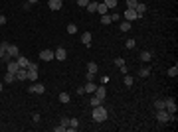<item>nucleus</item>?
<instances>
[{
	"mask_svg": "<svg viewBox=\"0 0 178 132\" xmlns=\"http://www.w3.org/2000/svg\"><path fill=\"white\" fill-rule=\"evenodd\" d=\"M107 116H109V111H107L103 105L93 106V120H95V122H105Z\"/></svg>",
	"mask_w": 178,
	"mask_h": 132,
	"instance_id": "nucleus-1",
	"label": "nucleus"
},
{
	"mask_svg": "<svg viewBox=\"0 0 178 132\" xmlns=\"http://www.w3.org/2000/svg\"><path fill=\"white\" fill-rule=\"evenodd\" d=\"M156 120L158 122H170V120H176V116L174 114H170V112H166L164 108H160V111H156Z\"/></svg>",
	"mask_w": 178,
	"mask_h": 132,
	"instance_id": "nucleus-2",
	"label": "nucleus"
},
{
	"mask_svg": "<svg viewBox=\"0 0 178 132\" xmlns=\"http://www.w3.org/2000/svg\"><path fill=\"white\" fill-rule=\"evenodd\" d=\"M164 111H166V112H170V114H174V112L178 111V108H176V103H174V99H172V97L164 99Z\"/></svg>",
	"mask_w": 178,
	"mask_h": 132,
	"instance_id": "nucleus-3",
	"label": "nucleus"
},
{
	"mask_svg": "<svg viewBox=\"0 0 178 132\" xmlns=\"http://www.w3.org/2000/svg\"><path fill=\"white\" fill-rule=\"evenodd\" d=\"M44 91H46V87L42 85V83H32V87L28 89V93H30V95H42Z\"/></svg>",
	"mask_w": 178,
	"mask_h": 132,
	"instance_id": "nucleus-4",
	"label": "nucleus"
},
{
	"mask_svg": "<svg viewBox=\"0 0 178 132\" xmlns=\"http://www.w3.org/2000/svg\"><path fill=\"white\" fill-rule=\"evenodd\" d=\"M6 53L12 57V59H16L20 55V49H18V46H14V44H8V47H6Z\"/></svg>",
	"mask_w": 178,
	"mask_h": 132,
	"instance_id": "nucleus-5",
	"label": "nucleus"
},
{
	"mask_svg": "<svg viewBox=\"0 0 178 132\" xmlns=\"http://www.w3.org/2000/svg\"><path fill=\"white\" fill-rule=\"evenodd\" d=\"M40 59L42 61H52V59H55V57H53L52 49H42V51H40Z\"/></svg>",
	"mask_w": 178,
	"mask_h": 132,
	"instance_id": "nucleus-6",
	"label": "nucleus"
},
{
	"mask_svg": "<svg viewBox=\"0 0 178 132\" xmlns=\"http://www.w3.org/2000/svg\"><path fill=\"white\" fill-rule=\"evenodd\" d=\"M53 57H55L58 61H63V59L67 57V51H66V47H58V49L53 51Z\"/></svg>",
	"mask_w": 178,
	"mask_h": 132,
	"instance_id": "nucleus-7",
	"label": "nucleus"
},
{
	"mask_svg": "<svg viewBox=\"0 0 178 132\" xmlns=\"http://www.w3.org/2000/svg\"><path fill=\"white\" fill-rule=\"evenodd\" d=\"M123 18H125L127 22H133V20H137L138 16H137V12H135L133 8H127V10H125V14H123Z\"/></svg>",
	"mask_w": 178,
	"mask_h": 132,
	"instance_id": "nucleus-8",
	"label": "nucleus"
},
{
	"mask_svg": "<svg viewBox=\"0 0 178 132\" xmlns=\"http://www.w3.org/2000/svg\"><path fill=\"white\" fill-rule=\"evenodd\" d=\"M61 0H48V6H50V10H53V12H58V10H61Z\"/></svg>",
	"mask_w": 178,
	"mask_h": 132,
	"instance_id": "nucleus-9",
	"label": "nucleus"
},
{
	"mask_svg": "<svg viewBox=\"0 0 178 132\" xmlns=\"http://www.w3.org/2000/svg\"><path fill=\"white\" fill-rule=\"evenodd\" d=\"M95 97H99L101 101H105V97H107V89H105V85H101V87H97V89H95Z\"/></svg>",
	"mask_w": 178,
	"mask_h": 132,
	"instance_id": "nucleus-10",
	"label": "nucleus"
},
{
	"mask_svg": "<svg viewBox=\"0 0 178 132\" xmlns=\"http://www.w3.org/2000/svg\"><path fill=\"white\" fill-rule=\"evenodd\" d=\"M81 44H83V46H91V32H83L81 34Z\"/></svg>",
	"mask_w": 178,
	"mask_h": 132,
	"instance_id": "nucleus-11",
	"label": "nucleus"
},
{
	"mask_svg": "<svg viewBox=\"0 0 178 132\" xmlns=\"http://www.w3.org/2000/svg\"><path fill=\"white\" fill-rule=\"evenodd\" d=\"M16 61H18V65L22 67V69H28V65H30L28 57H24V55H18V57H16Z\"/></svg>",
	"mask_w": 178,
	"mask_h": 132,
	"instance_id": "nucleus-12",
	"label": "nucleus"
},
{
	"mask_svg": "<svg viewBox=\"0 0 178 132\" xmlns=\"http://www.w3.org/2000/svg\"><path fill=\"white\" fill-rule=\"evenodd\" d=\"M16 79H18V81L28 79V69H22V67H20L18 71H16Z\"/></svg>",
	"mask_w": 178,
	"mask_h": 132,
	"instance_id": "nucleus-13",
	"label": "nucleus"
},
{
	"mask_svg": "<svg viewBox=\"0 0 178 132\" xmlns=\"http://www.w3.org/2000/svg\"><path fill=\"white\" fill-rule=\"evenodd\" d=\"M18 69H20V65H18V61H16V59L8 61V71H10V73H16Z\"/></svg>",
	"mask_w": 178,
	"mask_h": 132,
	"instance_id": "nucleus-14",
	"label": "nucleus"
},
{
	"mask_svg": "<svg viewBox=\"0 0 178 132\" xmlns=\"http://www.w3.org/2000/svg\"><path fill=\"white\" fill-rule=\"evenodd\" d=\"M135 12H137V16H138V18H143V14L146 12V6L143 4V2H138V4H137V8H135Z\"/></svg>",
	"mask_w": 178,
	"mask_h": 132,
	"instance_id": "nucleus-15",
	"label": "nucleus"
},
{
	"mask_svg": "<svg viewBox=\"0 0 178 132\" xmlns=\"http://www.w3.org/2000/svg\"><path fill=\"white\" fill-rule=\"evenodd\" d=\"M95 89H97V87H95V83H93V81H87L85 87H83V91H85V93H95Z\"/></svg>",
	"mask_w": 178,
	"mask_h": 132,
	"instance_id": "nucleus-16",
	"label": "nucleus"
},
{
	"mask_svg": "<svg viewBox=\"0 0 178 132\" xmlns=\"http://www.w3.org/2000/svg\"><path fill=\"white\" fill-rule=\"evenodd\" d=\"M151 59H152V53H151V51H141V61L148 63Z\"/></svg>",
	"mask_w": 178,
	"mask_h": 132,
	"instance_id": "nucleus-17",
	"label": "nucleus"
},
{
	"mask_svg": "<svg viewBox=\"0 0 178 132\" xmlns=\"http://www.w3.org/2000/svg\"><path fill=\"white\" fill-rule=\"evenodd\" d=\"M87 12H97V0H89V4H87Z\"/></svg>",
	"mask_w": 178,
	"mask_h": 132,
	"instance_id": "nucleus-18",
	"label": "nucleus"
},
{
	"mask_svg": "<svg viewBox=\"0 0 178 132\" xmlns=\"http://www.w3.org/2000/svg\"><path fill=\"white\" fill-rule=\"evenodd\" d=\"M12 81H16V73L6 71V75H4V83H12Z\"/></svg>",
	"mask_w": 178,
	"mask_h": 132,
	"instance_id": "nucleus-19",
	"label": "nucleus"
},
{
	"mask_svg": "<svg viewBox=\"0 0 178 132\" xmlns=\"http://www.w3.org/2000/svg\"><path fill=\"white\" fill-rule=\"evenodd\" d=\"M28 79L34 83V81L38 79V71H36V69H28Z\"/></svg>",
	"mask_w": 178,
	"mask_h": 132,
	"instance_id": "nucleus-20",
	"label": "nucleus"
},
{
	"mask_svg": "<svg viewBox=\"0 0 178 132\" xmlns=\"http://www.w3.org/2000/svg\"><path fill=\"white\" fill-rule=\"evenodd\" d=\"M107 10H109V8L105 6V2H97V12L99 14H107Z\"/></svg>",
	"mask_w": 178,
	"mask_h": 132,
	"instance_id": "nucleus-21",
	"label": "nucleus"
},
{
	"mask_svg": "<svg viewBox=\"0 0 178 132\" xmlns=\"http://www.w3.org/2000/svg\"><path fill=\"white\" fill-rule=\"evenodd\" d=\"M111 16H109V14H103V16H101V24H103V26H109V24H111Z\"/></svg>",
	"mask_w": 178,
	"mask_h": 132,
	"instance_id": "nucleus-22",
	"label": "nucleus"
},
{
	"mask_svg": "<svg viewBox=\"0 0 178 132\" xmlns=\"http://www.w3.org/2000/svg\"><path fill=\"white\" fill-rule=\"evenodd\" d=\"M97 69H99V67H97V63H95V61L87 63V71H89V73H97Z\"/></svg>",
	"mask_w": 178,
	"mask_h": 132,
	"instance_id": "nucleus-23",
	"label": "nucleus"
},
{
	"mask_svg": "<svg viewBox=\"0 0 178 132\" xmlns=\"http://www.w3.org/2000/svg\"><path fill=\"white\" fill-rule=\"evenodd\" d=\"M138 75H141V77H148V75H151V67H141Z\"/></svg>",
	"mask_w": 178,
	"mask_h": 132,
	"instance_id": "nucleus-24",
	"label": "nucleus"
},
{
	"mask_svg": "<svg viewBox=\"0 0 178 132\" xmlns=\"http://www.w3.org/2000/svg\"><path fill=\"white\" fill-rule=\"evenodd\" d=\"M59 103L67 105V103H69V95H67V93H59Z\"/></svg>",
	"mask_w": 178,
	"mask_h": 132,
	"instance_id": "nucleus-25",
	"label": "nucleus"
},
{
	"mask_svg": "<svg viewBox=\"0 0 178 132\" xmlns=\"http://www.w3.org/2000/svg\"><path fill=\"white\" fill-rule=\"evenodd\" d=\"M119 28H121V32H129V30H131V22H121V26H119Z\"/></svg>",
	"mask_w": 178,
	"mask_h": 132,
	"instance_id": "nucleus-26",
	"label": "nucleus"
},
{
	"mask_svg": "<svg viewBox=\"0 0 178 132\" xmlns=\"http://www.w3.org/2000/svg\"><path fill=\"white\" fill-rule=\"evenodd\" d=\"M154 108H156V111L164 108V99H156V101H154Z\"/></svg>",
	"mask_w": 178,
	"mask_h": 132,
	"instance_id": "nucleus-27",
	"label": "nucleus"
},
{
	"mask_svg": "<svg viewBox=\"0 0 178 132\" xmlns=\"http://www.w3.org/2000/svg\"><path fill=\"white\" fill-rule=\"evenodd\" d=\"M89 103H91V106H99V105H103V101L99 99V97H91V101H89Z\"/></svg>",
	"mask_w": 178,
	"mask_h": 132,
	"instance_id": "nucleus-28",
	"label": "nucleus"
},
{
	"mask_svg": "<svg viewBox=\"0 0 178 132\" xmlns=\"http://www.w3.org/2000/svg\"><path fill=\"white\" fill-rule=\"evenodd\" d=\"M67 34H77V26H75V24H67Z\"/></svg>",
	"mask_w": 178,
	"mask_h": 132,
	"instance_id": "nucleus-29",
	"label": "nucleus"
},
{
	"mask_svg": "<svg viewBox=\"0 0 178 132\" xmlns=\"http://www.w3.org/2000/svg\"><path fill=\"white\" fill-rule=\"evenodd\" d=\"M6 47H8V41H0V57L6 53Z\"/></svg>",
	"mask_w": 178,
	"mask_h": 132,
	"instance_id": "nucleus-30",
	"label": "nucleus"
},
{
	"mask_svg": "<svg viewBox=\"0 0 178 132\" xmlns=\"http://www.w3.org/2000/svg\"><path fill=\"white\" fill-rule=\"evenodd\" d=\"M117 2L119 0H105V6L107 8H117Z\"/></svg>",
	"mask_w": 178,
	"mask_h": 132,
	"instance_id": "nucleus-31",
	"label": "nucleus"
},
{
	"mask_svg": "<svg viewBox=\"0 0 178 132\" xmlns=\"http://www.w3.org/2000/svg\"><path fill=\"white\" fill-rule=\"evenodd\" d=\"M77 126H79L77 118H69V128H73V130H77Z\"/></svg>",
	"mask_w": 178,
	"mask_h": 132,
	"instance_id": "nucleus-32",
	"label": "nucleus"
},
{
	"mask_svg": "<svg viewBox=\"0 0 178 132\" xmlns=\"http://www.w3.org/2000/svg\"><path fill=\"white\" fill-rule=\"evenodd\" d=\"M168 75H170V77H176V75H178V65L170 67V69H168Z\"/></svg>",
	"mask_w": 178,
	"mask_h": 132,
	"instance_id": "nucleus-33",
	"label": "nucleus"
},
{
	"mask_svg": "<svg viewBox=\"0 0 178 132\" xmlns=\"http://www.w3.org/2000/svg\"><path fill=\"white\" fill-rule=\"evenodd\" d=\"M137 4H138V0H127V8H137Z\"/></svg>",
	"mask_w": 178,
	"mask_h": 132,
	"instance_id": "nucleus-34",
	"label": "nucleus"
},
{
	"mask_svg": "<svg viewBox=\"0 0 178 132\" xmlns=\"http://www.w3.org/2000/svg\"><path fill=\"white\" fill-rule=\"evenodd\" d=\"M59 124H61V126H63V128H66V130H67V126H69V118H67V116H63Z\"/></svg>",
	"mask_w": 178,
	"mask_h": 132,
	"instance_id": "nucleus-35",
	"label": "nucleus"
},
{
	"mask_svg": "<svg viewBox=\"0 0 178 132\" xmlns=\"http://www.w3.org/2000/svg\"><path fill=\"white\" fill-rule=\"evenodd\" d=\"M125 85H127V87H133V77L125 75Z\"/></svg>",
	"mask_w": 178,
	"mask_h": 132,
	"instance_id": "nucleus-36",
	"label": "nucleus"
},
{
	"mask_svg": "<svg viewBox=\"0 0 178 132\" xmlns=\"http://www.w3.org/2000/svg\"><path fill=\"white\" fill-rule=\"evenodd\" d=\"M115 65H117V67L125 65V59H123V57H117V59H115Z\"/></svg>",
	"mask_w": 178,
	"mask_h": 132,
	"instance_id": "nucleus-37",
	"label": "nucleus"
},
{
	"mask_svg": "<svg viewBox=\"0 0 178 132\" xmlns=\"http://www.w3.org/2000/svg\"><path fill=\"white\" fill-rule=\"evenodd\" d=\"M133 47H135V40H127V49H133Z\"/></svg>",
	"mask_w": 178,
	"mask_h": 132,
	"instance_id": "nucleus-38",
	"label": "nucleus"
},
{
	"mask_svg": "<svg viewBox=\"0 0 178 132\" xmlns=\"http://www.w3.org/2000/svg\"><path fill=\"white\" fill-rule=\"evenodd\" d=\"M77 4H79L81 8H85L87 4H89V0H77Z\"/></svg>",
	"mask_w": 178,
	"mask_h": 132,
	"instance_id": "nucleus-39",
	"label": "nucleus"
},
{
	"mask_svg": "<svg viewBox=\"0 0 178 132\" xmlns=\"http://www.w3.org/2000/svg\"><path fill=\"white\" fill-rule=\"evenodd\" d=\"M85 79H87V81H93V79H95V73H89V71H87Z\"/></svg>",
	"mask_w": 178,
	"mask_h": 132,
	"instance_id": "nucleus-40",
	"label": "nucleus"
},
{
	"mask_svg": "<svg viewBox=\"0 0 178 132\" xmlns=\"http://www.w3.org/2000/svg\"><path fill=\"white\" fill-rule=\"evenodd\" d=\"M28 69H36V71H38L40 67H38V63H30V65H28Z\"/></svg>",
	"mask_w": 178,
	"mask_h": 132,
	"instance_id": "nucleus-41",
	"label": "nucleus"
},
{
	"mask_svg": "<svg viewBox=\"0 0 178 132\" xmlns=\"http://www.w3.org/2000/svg\"><path fill=\"white\" fill-rule=\"evenodd\" d=\"M107 81H109V77H107V75H103V77H101V85H105Z\"/></svg>",
	"mask_w": 178,
	"mask_h": 132,
	"instance_id": "nucleus-42",
	"label": "nucleus"
},
{
	"mask_svg": "<svg viewBox=\"0 0 178 132\" xmlns=\"http://www.w3.org/2000/svg\"><path fill=\"white\" fill-rule=\"evenodd\" d=\"M4 24H6V18H4V16L0 14V26H4Z\"/></svg>",
	"mask_w": 178,
	"mask_h": 132,
	"instance_id": "nucleus-43",
	"label": "nucleus"
},
{
	"mask_svg": "<svg viewBox=\"0 0 178 132\" xmlns=\"http://www.w3.org/2000/svg\"><path fill=\"white\" fill-rule=\"evenodd\" d=\"M28 2H30V4H36V2H38V0H28Z\"/></svg>",
	"mask_w": 178,
	"mask_h": 132,
	"instance_id": "nucleus-44",
	"label": "nucleus"
},
{
	"mask_svg": "<svg viewBox=\"0 0 178 132\" xmlns=\"http://www.w3.org/2000/svg\"><path fill=\"white\" fill-rule=\"evenodd\" d=\"M2 89H4V85H2V83H0V93H2Z\"/></svg>",
	"mask_w": 178,
	"mask_h": 132,
	"instance_id": "nucleus-45",
	"label": "nucleus"
},
{
	"mask_svg": "<svg viewBox=\"0 0 178 132\" xmlns=\"http://www.w3.org/2000/svg\"><path fill=\"white\" fill-rule=\"evenodd\" d=\"M0 63H2V57H0Z\"/></svg>",
	"mask_w": 178,
	"mask_h": 132,
	"instance_id": "nucleus-46",
	"label": "nucleus"
},
{
	"mask_svg": "<svg viewBox=\"0 0 178 132\" xmlns=\"http://www.w3.org/2000/svg\"><path fill=\"white\" fill-rule=\"evenodd\" d=\"M61 2H63V0H61Z\"/></svg>",
	"mask_w": 178,
	"mask_h": 132,
	"instance_id": "nucleus-47",
	"label": "nucleus"
},
{
	"mask_svg": "<svg viewBox=\"0 0 178 132\" xmlns=\"http://www.w3.org/2000/svg\"><path fill=\"white\" fill-rule=\"evenodd\" d=\"M0 14H2V12H0Z\"/></svg>",
	"mask_w": 178,
	"mask_h": 132,
	"instance_id": "nucleus-48",
	"label": "nucleus"
}]
</instances>
